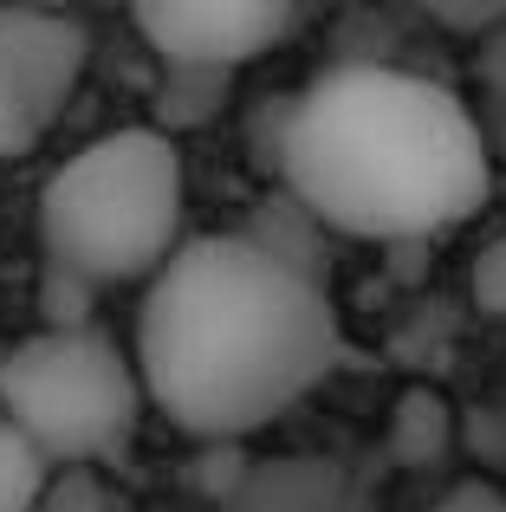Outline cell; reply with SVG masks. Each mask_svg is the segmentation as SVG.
Returning <instances> with one entry per match:
<instances>
[{"label": "cell", "mask_w": 506, "mask_h": 512, "mask_svg": "<svg viewBox=\"0 0 506 512\" xmlns=\"http://www.w3.org/2000/svg\"><path fill=\"white\" fill-rule=\"evenodd\" d=\"M325 286L279 266L247 234H202L150 279L137 370L150 402L195 441H241L338 370Z\"/></svg>", "instance_id": "obj_1"}, {"label": "cell", "mask_w": 506, "mask_h": 512, "mask_svg": "<svg viewBox=\"0 0 506 512\" xmlns=\"http://www.w3.org/2000/svg\"><path fill=\"white\" fill-rule=\"evenodd\" d=\"M279 182L331 234L429 240L481 214L494 150L474 104L403 65L357 59L286 104Z\"/></svg>", "instance_id": "obj_2"}, {"label": "cell", "mask_w": 506, "mask_h": 512, "mask_svg": "<svg viewBox=\"0 0 506 512\" xmlns=\"http://www.w3.org/2000/svg\"><path fill=\"white\" fill-rule=\"evenodd\" d=\"M189 175L163 130H111L65 156L39 188V247L91 286L156 279L182 253Z\"/></svg>", "instance_id": "obj_3"}, {"label": "cell", "mask_w": 506, "mask_h": 512, "mask_svg": "<svg viewBox=\"0 0 506 512\" xmlns=\"http://www.w3.org/2000/svg\"><path fill=\"white\" fill-rule=\"evenodd\" d=\"M143 370L104 331H39L0 357V422L46 467H85L130 448L143 422Z\"/></svg>", "instance_id": "obj_4"}, {"label": "cell", "mask_w": 506, "mask_h": 512, "mask_svg": "<svg viewBox=\"0 0 506 512\" xmlns=\"http://www.w3.org/2000/svg\"><path fill=\"white\" fill-rule=\"evenodd\" d=\"M91 59V33L72 13L0 7V156H26L65 117Z\"/></svg>", "instance_id": "obj_5"}, {"label": "cell", "mask_w": 506, "mask_h": 512, "mask_svg": "<svg viewBox=\"0 0 506 512\" xmlns=\"http://www.w3.org/2000/svg\"><path fill=\"white\" fill-rule=\"evenodd\" d=\"M292 0H156L137 7V33L163 65L182 72H234V65L292 39Z\"/></svg>", "instance_id": "obj_6"}, {"label": "cell", "mask_w": 506, "mask_h": 512, "mask_svg": "<svg viewBox=\"0 0 506 512\" xmlns=\"http://www.w3.org/2000/svg\"><path fill=\"white\" fill-rule=\"evenodd\" d=\"M344 474L318 454H286V461H253L234 474L221 512H338Z\"/></svg>", "instance_id": "obj_7"}, {"label": "cell", "mask_w": 506, "mask_h": 512, "mask_svg": "<svg viewBox=\"0 0 506 512\" xmlns=\"http://www.w3.org/2000/svg\"><path fill=\"white\" fill-rule=\"evenodd\" d=\"M455 441H461V422L435 389H403L396 396V409H390V461L396 467L429 474V467H442L455 454Z\"/></svg>", "instance_id": "obj_8"}, {"label": "cell", "mask_w": 506, "mask_h": 512, "mask_svg": "<svg viewBox=\"0 0 506 512\" xmlns=\"http://www.w3.org/2000/svg\"><path fill=\"white\" fill-rule=\"evenodd\" d=\"M247 240H253V247H266L279 266H292V273H305V279H318V286H325V266H318L325 221H318L312 208H299L286 188H279L273 201H260V221L247 227Z\"/></svg>", "instance_id": "obj_9"}, {"label": "cell", "mask_w": 506, "mask_h": 512, "mask_svg": "<svg viewBox=\"0 0 506 512\" xmlns=\"http://www.w3.org/2000/svg\"><path fill=\"white\" fill-rule=\"evenodd\" d=\"M228 98V72H182L163 65V85H156V130L176 137V130H202L208 117Z\"/></svg>", "instance_id": "obj_10"}, {"label": "cell", "mask_w": 506, "mask_h": 512, "mask_svg": "<svg viewBox=\"0 0 506 512\" xmlns=\"http://www.w3.org/2000/svg\"><path fill=\"white\" fill-rule=\"evenodd\" d=\"M474 117H481L487 150L506 156V26L474 46Z\"/></svg>", "instance_id": "obj_11"}, {"label": "cell", "mask_w": 506, "mask_h": 512, "mask_svg": "<svg viewBox=\"0 0 506 512\" xmlns=\"http://www.w3.org/2000/svg\"><path fill=\"white\" fill-rule=\"evenodd\" d=\"M52 467L13 435V422H0V512H39Z\"/></svg>", "instance_id": "obj_12"}, {"label": "cell", "mask_w": 506, "mask_h": 512, "mask_svg": "<svg viewBox=\"0 0 506 512\" xmlns=\"http://www.w3.org/2000/svg\"><path fill=\"white\" fill-rule=\"evenodd\" d=\"M468 292H474V312H487V318H506V234H494L481 253H474Z\"/></svg>", "instance_id": "obj_13"}, {"label": "cell", "mask_w": 506, "mask_h": 512, "mask_svg": "<svg viewBox=\"0 0 506 512\" xmlns=\"http://www.w3.org/2000/svg\"><path fill=\"white\" fill-rule=\"evenodd\" d=\"M435 26H448V33H474V39H494L506 26V7H429Z\"/></svg>", "instance_id": "obj_14"}, {"label": "cell", "mask_w": 506, "mask_h": 512, "mask_svg": "<svg viewBox=\"0 0 506 512\" xmlns=\"http://www.w3.org/2000/svg\"><path fill=\"white\" fill-rule=\"evenodd\" d=\"M429 512H506V493L487 487V480H461L455 493H442Z\"/></svg>", "instance_id": "obj_15"}]
</instances>
